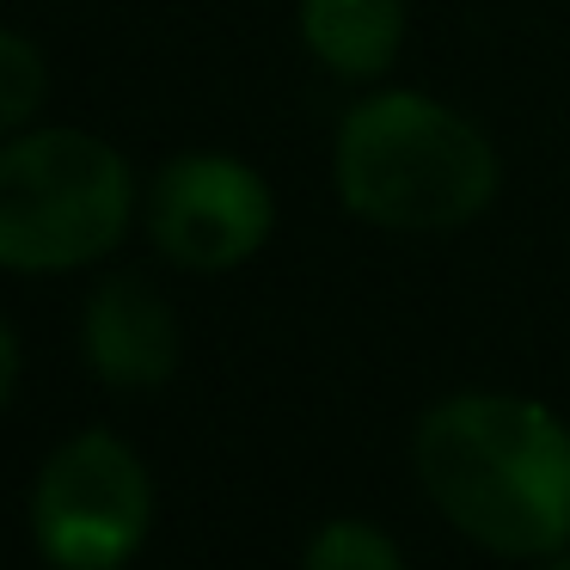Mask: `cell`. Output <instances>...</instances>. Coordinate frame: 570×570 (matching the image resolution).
Wrapping results in <instances>:
<instances>
[{
    "instance_id": "1",
    "label": "cell",
    "mask_w": 570,
    "mask_h": 570,
    "mask_svg": "<svg viewBox=\"0 0 570 570\" xmlns=\"http://www.w3.org/2000/svg\"><path fill=\"white\" fill-rule=\"evenodd\" d=\"M430 503L466 540L503 558H552L570 546V430L533 399L454 393L411 435Z\"/></svg>"
},
{
    "instance_id": "2",
    "label": "cell",
    "mask_w": 570,
    "mask_h": 570,
    "mask_svg": "<svg viewBox=\"0 0 570 570\" xmlns=\"http://www.w3.org/2000/svg\"><path fill=\"white\" fill-rule=\"evenodd\" d=\"M337 197L374 227H466L497 197V154L460 111L423 92H374L337 129Z\"/></svg>"
},
{
    "instance_id": "3",
    "label": "cell",
    "mask_w": 570,
    "mask_h": 570,
    "mask_svg": "<svg viewBox=\"0 0 570 570\" xmlns=\"http://www.w3.org/2000/svg\"><path fill=\"white\" fill-rule=\"evenodd\" d=\"M136 222V173L87 129L0 141V271H80L117 252Z\"/></svg>"
},
{
    "instance_id": "4",
    "label": "cell",
    "mask_w": 570,
    "mask_h": 570,
    "mask_svg": "<svg viewBox=\"0 0 570 570\" xmlns=\"http://www.w3.org/2000/svg\"><path fill=\"white\" fill-rule=\"evenodd\" d=\"M154 521V479L111 430H80L38 472L31 540L56 570H124Z\"/></svg>"
},
{
    "instance_id": "5",
    "label": "cell",
    "mask_w": 570,
    "mask_h": 570,
    "mask_svg": "<svg viewBox=\"0 0 570 570\" xmlns=\"http://www.w3.org/2000/svg\"><path fill=\"white\" fill-rule=\"evenodd\" d=\"M271 185L234 154H178L148 185V234L185 271L246 264L271 239Z\"/></svg>"
},
{
    "instance_id": "6",
    "label": "cell",
    "mask_w": 570,
    "mask_h": 570,
    "mask_svg": "<svg viewBox=\"0 0 570 570\" xmlns=\"http://www.w3.org/2000/svg\"><path fill=\"white\" fill-rule=\"evenodd\" d=\"M80 350L105 386H160L178 368V325L160 288L141 276H111L87 301Z\"/></svg>"
},
{
    "instance_id": "7",
    "label": "cell",
    "mask_w": 570,
    "mask_h": 570,
    "mask_svg": "<svg viewBox=\"0 0 570 570\" xmlns=\"http://www.w3.org/2000/svg\"><path fill=\"white\" fill-rule=\"evenodd\" d=\"M301 38L332 75L381 80L405 43V0H301Z\"/></svg>"
},
{
    "instance_id": "8",
    "label": "cell",
    "mask_w": 570,
    "mask_h": 570,
    "mask_svg": "<svg viewBox=\"0 0 570 570\" xmlns=\"http://www.w3.org/2000/svg\"><path fill=\"white\" fill-rule=\"evenodd\" d=\"M43 92H50V68H43L38 43L0 31V141H13L38 117Z\"/></svg>"
},
{
    "instance_id": "9",
    "label": "cell",
    "mask_w": 570,
    "mask_h": 570,
    "mask_svg": "<svg viewBox=\"0 0 570 570\" xmlns=\"http://www.w3.org/2000/svg\"><path fill=\"white\" fill-rule=\"evenodd\" d=\"M301 570H405V558L374 521H332L313 533Z\"/></svg>"
},
{
    "instance_id": "10",
    "label": "cell",
    "mask_w": 570,
    "mask_h": 570,
    "mask_svg": "<svg viewBox=\"0 0 570 570\" xmlns=\"http://www.w3.org/2000/svg\"><path fill=\"white\" fill-rule=\"evenodd\" d=\"M13 386H19V337H13V325L0 320V411H7Z\"/></svg>"
},
{
    "instance_id": "11",
    "label": "cell",
    "mask_w": 570,
    "mask_h": 570,
    "mask_svg": "<svg viewBox=\"0 0 570 570\" xmlns=\"http://www.w3.org/2000/svg\"><path fill=\"white\" fill-rule=\"evenodd\" d=\"M552 570H570V558H558V564H552Z\"/></svg>"
}]
</instances>
